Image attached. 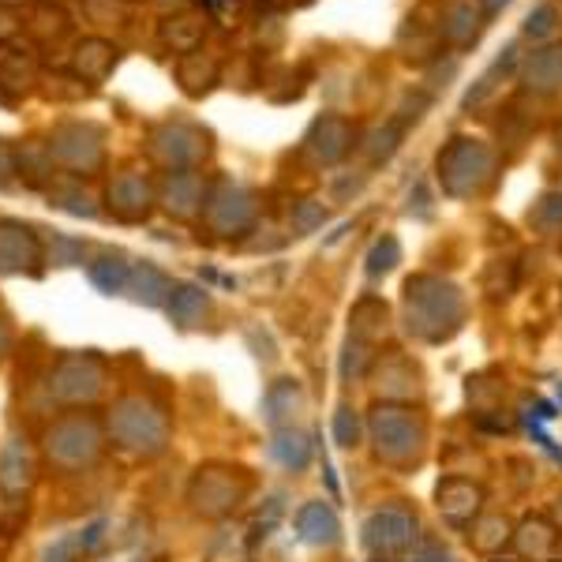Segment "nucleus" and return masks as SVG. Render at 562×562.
Masks as SVG:
<instances>
[{
    "mask_svg": "<svg viewBox=\"0 0 562 562\" xmlns=\"http://www.w3.org/2000/svg\"><path fill=\"white\" fill-rule=\"evenodd\" d=\"M116 60H121V49H116L109 38H83L76 42V49H71V76L79 79V83H105L109 71L116 68Z\"/></svg>",
    "mask_w": 562,
    "mask_h": 562,
    "instance_id": "obj_17",
    "label": "nucleus"
},
{
    "mask_svg": "<svg viewBox=\"0 0 562 562\" xmlns=\"http://www.w3.org/2000/svg\"><path fill=\"white\" fill-rule=\"evenodd\" d=\"M49 154L68 173L90 177L105 166V128L90 121H65L49 135Z\"/></svg>",
    "mask_w": 562,
    "mask_h": 562,
    "instance_id": "obj_6",
    "label": "nucleus"
},
{
    "mask_svg": "<svg viewBox=\"0 0 562 562\" xmlns=\"http://www.w3.org/2000/svg\"><path fill=\"white\" fill-rule=\"evenodd\" d=\"M270 454H274L285 469H304L307 458H312V442H307L301 431L285 428V431L274 435V442H270Z\"/></svg>",
    "mask_w": 562,
    "mask_h": 562,
    "instance_id": "obj_31",
    "label": "nucleus"
},
{
    "mask_svg": "<svg viewBox=\"0 0 562 562\" xmlns=\"http://www.w3.org/2000/svg\"><path fill=\"white\" fill-rule=\"evenodd\" d=\"M206 195H211V188H206V180L199 177L195 169H173V173H166L158 184V203L173 217H180V222L203 217Z\"/></svg>",
    "mask_w": 562,
    "mask_h": 562,
    "instance_id": "obj_14",
    "label": "nucleus"
},
{
    "mask_svg": "<svg viewBox=\"0 0 562 562\" xmlns=\"http://www.w3.org/2000/svg\"><path fill=\"white\" fill-rule=\"evenodd\" d=\"M42 259L38 233L15 217H0V274H38Z\"/></svg>",
    "mask_w": 562,
    "mask_h": 562,
    "instance_id": "obj_13",
    "label": "nucleus"
},
{
    "mask_svg": "<svg viewBox=\"0 0 562 562\" xmlns=\"http://www.w3.org/2000/svg\"><path fill=\"white\" fill-rule=\"evenodd\" d=\"M559 23H562V15L555 4H537L529 12V20H525V34H529V38H551V34L559 31Z\"/></svg>",
    "mask_w": 562,
    "mask_h": 562,
    "instance_id": "obj_38",
    "label": "nucleus"
},
{
    "mask_svg": "<svg viewBox=\"0 0 562 562\" xmlns=\"http://www.w3.org/2000/svg\"><path fill=\"white\" fill-rule=\"evenodd\" d=\"M409 562H458L454 555H450L442 543H420V548L413 551V559Z\"/></svg>",
    "mask_w": 562,
    "mask_h": 562,
    "instance_id": "obj_40",
    "label": "nucleus"
},
{
    "mask_svg": "<svg viewBox=\"0 0 562 562\" xmlns=\"http://www.w3.org/2000/svg\"><path fill=\"white\" fill-rule=\"evenodd\" d=\"M102 383H105V368L94 352H68L53 368L49 394L65 405H83L102 394Z\"/></svg>",
    "mask_w": 562,
    "mask_h": 562,
    "instance_id": "obj_11",
    "label": "nucleus"
},
{
    "mask_svg": "<svg viewBox=\"0 0 562 562\" xmlns=\"http://www.w3.org/2000/svg\"><path fill=\"white\" fill-rule=\"evenodd\" d=\"M8 346H12V334H8V326L0 323V357L8 352Z\"/></svg>",
    "mask_w": 562,
    "mask_h": 562,
    "instance_id": "obj_45",
    "label": "nucleus"
},
{
    "mask_svg": "<svg viewBox=\"0 0 562 562\" xmlns=\"http://www.w3.org/2000/svg\"><path fill=\"white\" fill-rule=\"evenodd\" d=\"M514 525L506 514H480V518L469 525V543L480 555H503L506 548H514Z\"/></svg>",
    "mask_w": 562,
    "mask_h": 562,
    "instance_id": "obj_22",
    "label": "nucleus"
},
{
    "mask_svg": "<svg viewBox=\"0 0 562 562\" xmlns=\"http://www.w3.org/2000/svg\"><path fill=\"white\" fill-rule=\"evenodd\" d=\"M147 150L166 173L173 169H199L211 158V132L192 121H161L147 135Z\"/></svg>",
    "mask_w": 562,
    "mask_h": 562,
    "instance_id": "obj_5",
    "label": "nucleus"
},
{
    "mask_svg": "<svg viewBox=\"0 0 562 562\" xmlns=\"http://www.w3.org/2000/svg\"><path fill=\"white\" fill-rule=\"evenodd\" d=\"M49 203L57 206V211L76 214V217H98V214H102V211H98V203H94V195H90L83 184H60V188H53Z\"/></svg>",
    "mask_w": 562,
    "mask_h": 562,
    "instance_id": "obj_32",
    "label": "nucleus"
},
{
    "mask_svg": "<svg viewBox=\"0 0 562 562\" xmlns=\"http://www.w3.org/2000/svg\"><path fill=\"white\" fill-rule=\"evenodd\" d=\"M484 12H480L476 0H450V8L442 12V23H439V34L442 42H450L454 49H469V45L480 42L484 34Z\"/></svg>",
    "mask_w": 562,
    "mask_h": 562,
    "instance_id": "obj_18",
    "label": "nucleus"
},
{
    "mask_svg": "<svg viewBox=\"0 0 562 562\" xmlns=\"http://www.w3.org/2000/svg\"><path fill=\"white\" fill-rule=\"evenodd\" d=\"M352 143H357V128H352L346 116H338V113L319 116V121H315L304 135V150L312 154L319 166H334V161H341L352 150Z\"/></svg>",
    "mask_w": 562,
    "mask_h": 562,
    "instance_id": "obj_16",
    "label": "nucleus"
},
{
    "mask_svg": "<svg viewBox=\"0 0 562 562\" xmlns=\"http://www.w3.org/2000/svg\"><path fill=\"white\" fill-rule=\"evenodd\" d=\"M402 262V244H397L394 237H383L375 240V248L368 251V278H383L390 274V270Z\"/></svg>",
    "mask_w": 562,
    "mask_h": 562,
    "instance_id": "obj_36",
    "label": "nucleus"
},
{
    "mask_svg": "<svg viewBox=\"0 0 562 562\" xmlns=\"http://www.w3.org/2000/svg\"><path fill=\"white\" fill-rule=\"evenodd\" d=\"M53 154H49V143H23L15 150V173H20L31 188H45L53 180Z\"/></svg>",
    "mask_w": 562,
    "mask_h": 562,
    "instance_id": "obj_27",
    "label": "nucleus"
},
{
    "mask_svg": "<svg viewBox=\"0 0 562 562\" xmlns=\"http://www.w3.org/2000/svg\"><path fill=\"white\" fill-rule=\"evenodd\" d=\"M109 435L132 454H161L169 442V416L147 397H121L109 413Z\"/></svg>",
    "mask_w": 562,
    "mask_h": 562,
    "instance_id": "obj_3",
    "label": "nucleus"
},
{
    "mask_svg": "<svg viewBox=\"0 0 562 562\" xmlns=\"http://www.w3.org/2000/svg\"><path fill=\"white\" fill-rule=\"evenodd\" d=\"M476 4H480V12H484V20H495L510 0H476Z\"/></svg>",
    "mask_w": 562,
    "mask_h": 562,
    "instance_id": "obj_43",
    "label": "nucleus"
},
{
    "mask_svg": "<svg viewBox=\"0 0 562 562\" xmlns=\"http://www.w3.org/2000/svg\"><path fill=\"white\" fill-rule=\"evenodd\" d=\"M435 506H439V514L447 525L469 529V525L480 518V510H484V487L465 476H447L439 487H435Z\"/></svg>",
    "mask_w": 562,
    "mask_h": 562,
    "instance_id": "obj_15",
    "label": "nucleus"
},
{
    "mask_svg": "<svg viewBox=\"0 0 562 562\" xmlns=\"http://www.w3.org/2000/svg\"><path fill=\"white\" fill-rule=\"evenodd\" d=\"M364 543L375 559H394L416 543V514L402 503H383L368 514L364 521Z\"/></svg>",
    "mask_w": 562,
    "mask_h": 562,
    "instance_id": "obj_9",
    "label": "nucleus"
},
{
    "mask_svg": "<svg viewBox=\"0 0 562 562\" xmlns=\"http://www.w3.org/2000/svg\"><path fill=\"white\" fill-rule=\"evenodd\" d=\"M256 217H259V195L248 184H237V180H217V184H211L203 222L211 225L217 237H240V233H248L256 225Z\"/></svg>",
    "mask_w": 562,
    "mask_h": 562,
    "instance_id": "obj_8",
    "label": "nucleus"
},
{
    "mask_svg": "<svg viewBox=\"0 0 562 562\" xmlns=\"http://www.w3.org/2000/svg\"><path fill=\"white\" fill-rule=\"evenodd\" d=\"M551 525H555V529L562 532V495L555 498V506H551Z\"/></svg>",
    "mask_w": 562,
    "mask_h": 562,
    "instance_id": "obj_44",
    "label": "nucleus"
},
{
    "mask_svg": "<svg viewBox=\"0 0 562 562\" xmlns=\"http://www.w3.org/2000/svg\"><path fill=\"white\" fill-rule=\"evenodd\" d=\"M87 278L98 293L113 296V293H124V289H128L132 267L124 262V256H98L94 262H87Z\"/></svg>",
    "mask_w": 562,
    "mask_h": 562,
    "instance_id": "obj_29",
    "label": "nucleus"
},
{
    "mask_svg": "<svg viewBox=\"0 0 562 562\" xmlns=\"http://www.w3.org/2000/svg\"><path fill=\"white\" fill-rule=\"evenodd\" d=\"M334 439H338L341 447H357L360 442V420L352 416L349 405H341L338 416H334Z\"/></svg>",
    "mask_w": 562,
    "mask_h": 562,
    "instance_id": "obj_39",
    "label": "nucleus"
},
{
    "mask_svg": "<svg viewBox=\"0 0 562 562\" xmlns=\"http://www.w3.org/2000/svg\"><path fill=\"white\" fill-rule=\"evenodd\" d=\"M83 555H90V551H87L83 529H76V532H68V537L53 540L49 548L42 551V562H83Z\"/></svg>",
    "mask_w": 562,
    "mask_h": 562,
    "instance_id": "obj_35",
    "label": "nucleus"
},
{
    "mask_svg": "<svg viewBox=\"0 0 562 562\" xmlns=\"http://www.w3.org/2000/svg\"><path fill=\"white\" fill-rule=\"evenodd\" d=\"M169 289H173V281L161 274L158 267H150V262H139V267H132V278H128V293L135 304H147V307H158L169 301Z\"/></svg>",
    "mask_w": 562,
    "mask_h": 562,
    "instance_id": "obj_26",
    "label": "nucleus"
},
{
    "mask_svg": "<svg viewBox=\"0 0 562 562\" xmlns=\"http://www.w3.org/2000/svg\"><path fill=\"white\" fill-rule=\"evenodd\" d=\"M529 225L540 233V237H562V195H540L537 206L529 211Z\"/></svg>",
    "mask_w": 562,
    "mask_h": 562,
    "instance_id": "obj_33",
    "label": "nucleus"
},
{
    "mask_svg": "<svg viewBox=\"0 0 562 562\" xmlns=\"http://www.w3.org/2000/svg\"><path fill=\"white\" fill-rule=\"evenodd\" d=\"M559 537L562 532L551 525V518H525L518 529H514V548L529 562H551L555 559Z\"/></svg>",
    "mask_w": 562,
    "mask_h": 562,
    "instance_id": "obj_20",
    "label": "nucleus"
},
{
    "mask_svg": "<svg viewBox=\"0 0 562 562\" xmlns=\"http://www.w3.org/2000/svg\"><path fill=\"white\" fill-rule=\"evenodd\" d=\"M158 34H161V45H166V49H173V53H180V57H188V53H195L199 45H203L206 26H203V15L180 12V15H169V20L161 23Z\"/></svg>",
    "mask_w": 562,
    "mask_h": 562,
    "instance_id": "obj_23",
    "label": "nucleus"
},
{
    "mask_svg": "<svg viewBox=\"0 0 562 562\" xmlns=\"http://www.w3.org/2000/svg\"><path fill=\"white\" fill-rule=\"evenodd\" d=\"M405 319H409V330L420 334L424 341H442L465 319V301H461L458 285H450L442 278H409V285H405Z\"/></svg>",
    "mask_w": 562,
    "mask_h": 562,
    "instance_id": "obj_1",
    "label": "nucleus"
},
{
    "mask_svg": "<svg viewBox=\"0 0 562 562\" xmlns=\"http://www.w3.org/2000/svg\"><path fill=\"white\" fill-rule=\"evenodd\" d=\"M20 20H15V12L12 8H0V42H8V38H15L20 34Z\"/></svg>",
    "mask_w": 562,
    "mask_h": 562,
    "instance_id": "obj_42",
    "label": "nucleus"
},
{
    "mask_svg": "<svg viewBox=\"0 0 562 562\" xmlns=\"http://www.w3.org/2000/svg\"><path fill=\"white\" fill-rule=\"evenodd\" d=\"M15 180V150L0 139V188H8Z\"/></svg>",
    "mask_w": 562,
    "mask_h": 562,
    "instance_id": "obj_41",
    "label": "nucleus"
},
{
    "mask_svg": "<svg viewBox=\"0 0 562 562\" xmlns=\"http://www.w3.org/2000/svg\"><path fill=\"white\" fill-rule=\"evenodd\" d=\"M521 83L532 94H559L562 90V45H543L525 60Z\"/></svg>",
    "mask_w": 562,
    "mask_h": 562,
    "instance_id": "obj_19",
    "label": "nucleus"
},
{
    "mask_svg": "<svg viewBox=\"0 0 562 562\" xmlns=\"http://www.w3.org/2000/svg\"><path fill=\"white\" fill-rule=\"evenodd\" d=\"M248 495V476L244 469H225V465H206L199 469L192 480V506L203 518H225L229 510H237V503Z\"/></svg>",
    "mask_w": 562,
    "mask_h": 562,
    "instance_id": "obj_10",
    "label": "nucleus"
},
{
    "mask_svg": "<svg viewBox=\"0 0 562 562\" xmlns=\"http://www.w3.org/2000/svg\"><path fill=\"white\" fill-rule=\"evenodd\" d=\"M0 65H4V53H0Z\"/></svg>",
    "mask_w": 562,
    "mask_h": 562,
    "instance_id": "obj_47",
    "label": "nucleus"
},
{
    "mask_svg": "<svg viewBox=\"0 0 562 562\" xmlns=\"http://www.w3.org/2000/svg\"><path fill=\"white\" fill-rule=\"evenodd\" d=\"M296 537L304 543H312V548H330V543L341 540L338 514H334L326 503L301 506V514H296Z\"/></svg>",
    "mask_w": 562,
    "mask_h": 562,
    "instance_id": "obj_21",
    "label": "nucleus"
},
{
    "mask_svg": "<svg viewBox=\"0 0 562 562\" xmlns=\"http://www.w3.org/2000/svg\"><path fill=\"white\" fill-rule=\"evenodd\" d=\"M289 225H293L296 237H307V233L326 225V206L319 199H296V203L289 206Z\"/></svg>",
    "mask_w": 562,
    "mask_h": 562,
    "instance_id": "obj_34",
    "label": "nucleus"
},
{
    "mask_svg": "<svg viewBox=\"0 0 562 562\" xmlns=\"http://www.w3.org/2000/svg\"><path fill=\"white\" fill-rule=\"evenodd\" d=\"M105 199H109V211L121 217V222H147L154 203H158V188L139 169H124V173L109 180Z\"/></svg>",
    "mask_w": 562,
    "mask_h": 562,
    "instance_id": "obj_12",
    "label": "nucleus"
},
{
    "mask_svg": "<svg viewBox=\"0 0 562 562\" xmlns=\"http://www.w3.org/2000/svg\"><path fill=\"white\" fill-rule=\"evenodd\" d=\"M177 83L188 98H203L206 90L217 83V65L211 57H203L199 49L188 53V57L177 60Z\"/></svg>",
    "mask_w": 562,
    "mask_h": 562,
    "instance_id": "obj_25",
    "label": "nucleus"
},
{
    "mask_svg": "<svg viewBox=\"0 0 562 562\" xmlns=\"http://www.w3.org/2000/svg\"><path fill=\"white\" fill-rule=\"evenodd\" d=\"M371 439H375V454L386 465H413L420 461L428 428L409 405H375L371 409Z\"/></svg>",
    "mask_w": 562,
    "mask_h": 562,
    "instance_id": "obj_4",
    "label": "nucleus"
},
{
    "mask_svg": "<svg viewBox=\"0 0 562 562\" xmlns=\"http://www.w3.org/2000/svg\"><path fill=\"white\" fill-rule=\"evenodd\" d=\"M15 4H23V0H0V8H15Z\"/></svg>",
    "mask_w": 562,
    "mask_h": 562,
    "instance_id": "obj_46",
    "label": "nucleus"
},
{
    "mask_svg": "<svg viewBox=\"0 0 562 562\" xmlns=\"http://www.w3.org/2000/svg\"><path fill=\"white\" fill-rule=\"evenodd\" d=\"M503 562H506V559H503Z\"/></svg>",
    "mask_w": 562,
    "mask_h": 562,
    "instance_id": "obj_48",
    "label": "nucleus"
},
{
    "mask_svg": "<svg viewBox=\"0 0 562 562\" xmlns=\"http://www.w3.org/2000/svg\"><path fill=\"white\" fill-rule=\"evenodd\" d=\"M45 454L60 469H83L102 454V428L83 413L60 416L49 431H45Z\"/></svg>",
    "mask_w": 562,
    "mask_h": 562,
    "instance_id": "obj_7",
    "label": "nucleus"
},
{
    "mask_svg": "<svg viewBox=\"0 0 562 562\" xmlns=\"http://www.w3.org/2000/svg\"><path fill=\"white\" fill-rule=\"evenodd\" d=\"M83 240H76V237H65V233H53V240H49V259L53 267H76V262H83Z\"/></svg>",
    "mask_w": 562,
    "mask_h": 562,
    "instance_id": "obj_37",
    "label": "nucleus"
},
{
    "mask_svg": "<svg viewBox=\"0 0 562 562\" xmlns=\"http://www.w3.org/2000/svg\"><path fill=\"white\" fill-rule=\"evenodd\" d=\"M34 480V458L23 439H8L0 447V487L4 492H23Z\"/></svg>",
    "mask_w": 562,
    "mask_h": 562,
    "instance_id": "obj_24",
    "label": "nucleus"
},
{
    "mask_svg": "<svg viewBox=\"0 0 562 562\" xmlns=\"http://www.w3.org/2000/svg\"><path fill=\"white\" fill-rule=\"evenodd\" d=\"M439 169L442 192L458 195V199H473L480 192H487L495 180V154L487 143L473 139V135H454L447 147L435 158Z\"/></svg>",
    "mask_w": 562,
    "mask_h": 562,
    "instance_id": "obj_2",
    "label": "nucleus"
},
{
    "mask_svg": "<svg viewBox=\"0 0 562 562\" xmlns=\"http://www.w3.org/2000/svg\"><path fill=\"white\" fill-rule=\"evenodd\" d=\"M166 307L177 326H195V323H203L206 312H211V296H206V289H199V285H173L169 289Z\"/></svg>",
    "mask_w": 562,
    "mask_h": 562,
    "instance_id": "obj_28",
    "label": "nucleus"
},
{
    "mask_svg": "<svg viewBox=\"0 0 562 562\" xmlns=\"http://www.w3.org/2000/svg\"><path fill=\"white\" fill-rule=\"evenodd\" d=\"M402 135H405L402 121H386V124H379V128H371L364 135L360 150H364V158L371 161V166H383V161L394 158L397 147H402Z\"/></svg>",
    "mask_w": 562,
    "mask_h": 562,
    "instance_id": "obj_30",
    "label": "nucleus"
}]
</instances>
